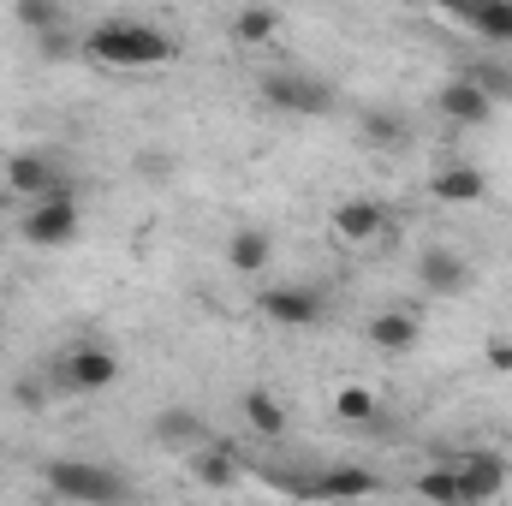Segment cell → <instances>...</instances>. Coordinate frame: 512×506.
I'll use <instances>...</instances> for the list:
<instances>
[{
    "mask_svg": "<svg viewBox=\"0 0 512 506\" xmlns=\"http://www.w3.org/2000/svg\"><path fill=\"white\" fill-rule=\"evenodd\" d=\"M84 54L102 60V66H167L179 48L167 30L155 24H137V18H102L90 36H84Z\"/></svg>",
    "mask_w": 512,
    "mask_h": 506,
    "instance_id": "obj_1",
    "label": "cell"
},
{
    "mask_svg": "<svg viewBox=\"0 0 512 506\" xmlns=\"http://www.w3.org/2000/svg\"><path fill=\"white\" fill-rule=\"evenodd\" d=\"M42 477H48V495H60V501H72V506H126L131 501L120 471L90 465V459H54Z\"/></svg>",
    "mask_w": 512,
    "mask_h": 506,
    "instance_id": "obj_2",
    "label": "cell"
},
{
    "mask_svg": "<svg viewBox=\"0 0 512 506\" xmlns=\"http://www.w3.org/2000/svg\"><path fill=\"white\" fill-rule=\"evenodd\" d=\"M256 96L274 108V114H298V120H322V114H334V84L328 78H316V72H298V66H286V72H268L262 84H256Z\"/></svg>",
    "mask_w": 512,
    "mask_h": 506,
    "instance_id": "obj_3",
    "label": "cell"
},
{
    "mask_svg": "<svg viewBox=\"0 0 512 506\" xmlns=\"http://www.w3.org/2000/svg\"><path fill=\"white\" fill-rule=\"evenodd\" d=\"M256 310H262L274 328H292V334H304V328H316V322L328 316V298H322L316 286H262Z\"/></svg>",
    "mask_w": 512,
    "mask_h": 506,
    "instance_id": "obj_4",
    "label": "cell"
},
{
    "mask_svg": "<svg viewBox=\"0 0 512 506\" xmlns=\"http://www.w3.org/2000/svg\"><path fill=\"white\" fill-rule=\"evenodd\" d=\"M120 381V358L108 346H72L60 358V387L66 393H108Z\"/></svg>",
    "mask_w": 512,
    "mask_h": 506,
    "instance_id": "obj_5",
    "label": "cell"
},
{
    "mask_svg": "<svg viewBox=\"0 0 512 506\" xmlns=\"http://www.w3.org/2000/svg\"><path fill=\"white\" fill-rule=\"evenodd\" d=\"M24 245H36V251H66L72 239H78V197L72 203H30V215H24Z\"/></svg>",
    "mask_w": 512,
    "mask_h": 506,
    "instance_id": "obj_6",
    "label": "cell"
},
{
    "mask_svg": "<svg viewBox=\"0 0 512 506\" xmlns=\"http://www.w3.org/2000/svg\"><path fill=\"white\" fill-rule=\"evenodd\" d=\"M447 465L459 477V501L465 506H483L507 489V459H495V453H465V459H447Z\"/></svg>",
    "mask_w": 512,
    "mask_h": 506,
    "instance_id": "obj_7",
    "label": "cell"
},
{
    "mask_svg": "<svg viewBox=\"0 0 512 506\" xmlns=\"http://www.w3.org/2000/svg\"><path fill=\"white\" fill-rule=\"evenodd\" d=\"M417 286L435 292V298H459L471 286V262L459 251H447V245H429V251L417 256Z\"/></svg>",
    "mask_w": 512,
    "mask_h": 506,
    "instance_id": "obj_8",
    "label": "cell"
},
{
    "mask_svg": "<svg viewBox=\"0 0 512 506\" xmlns=\"http://www.w3.org/2000/svg\"><path fill=\"white\" fill-rule=\"evenodd\" d=\"M435 108H441V120H447V126H465V131H477V126H489V120H495V102H489V96H483L471 78H453V84H441Z\"/></svg>",
    "mask_w": 512,
    "mask_h": 506,
    "instance_id": "obj_9",
    "label": "cell"
},
{
    "mask_svg": "<svg viewBox=\"0 0 512 506\" xmlns=\"http://www.w3.org/2000/svg\"><path fill=\"white\" fill-rule=\"evenodd\" d=\"M149 435H155V447H179V453L209 447V423H203L191 405H161L155 423H149Z\"/></svg>",
    "mask_w": 512,
    "mask_h": 506,
    "instance_id": "obj_10",
    "label": "cell"
},
{
    "mask_svg": "<svg viewBox=\"0 0 512 506\" xmlns=\"http://www.w3.org/2000/svg\"><path fill=\"white\" fill-rule=\"evenodd\" d=\"M459 24H471L489 48H512V0H477V6H453Z\"/></svg>",
    "mask_w": 512,
    "mask_h": 506,
    "instance_id": "obj_11",
    "label": "cell"
},
{
    "mask_svg": "<svg viewBox=\"0 0 512 506\" xmlns=\"http://www.w3.org/2000/svg\"><path fill=\"white\" fill-rule=\"evenodd\" d=\"M334 233L352 239V245H370V239H382L387 233V209L382 203H370V197H352V203L334 209Z\"/></svg>",
    "mask_w": 512,
    "mask_h": 506,
    "instance_id": "obj_12",
    "label": "cell"
},
{
    "mask_svg": "<svg viewBox=\"0 0 512 506\" xmlns=\"http://www.w3.org/2000/svg\"><path fill=\"white\" fill-rule=\"evenodd\" d=\"M316 495L334 506H358L376 495V477L364 465H334V471H316Z\"/></svg>",
    "mask_w": 512,
    "mask_h": 506,
    "instance_id": "obj_13",
    "label": "cell"
},
{
    "mask_svg": "<svg viewBox=\"0 0 512 506\" xmlns=\"http://www.w3.org/2000/svg\"><path fill=\"white\" fill-rule=\"evenodd\" d=\"M364 340H370L376 352H411V346H417V316H411V310H376L370 328H364Z\"/></svg>",
    "mask_w": 512,
    "mask_h": 506,
    "instance_id": "obj_14",
    "label": "cell"
},
{
    "mask_svg": "<svg viewBox=\"0 0 512 506\" xmlns=\"http://www.w3.org/2000/svg\"><path fill=\"white\" fill-rule=\"evenodd\" d=\"M483 191H489V179H483V167H465V161H453V167H441L435 173V197L441 203H483Z\"/></svg>",
    "mask_w": 512,
    "mask_h": 506,
    "instance_id": "obj_15",
    "label": "cell"
},
{
    "mask_svg": "<svg viewBox=\"0 0 512 506\" xmlns=\"http://www.w3.org/2000/svg\"><path fill=\"white\" fill-rule=\"evenodd\" d=\"M358 131H364V143L370 149H405V137H411V120L399 114V108H364V120H358Z\"/></svg>",
    "mask_w": 512,
    "mask_h": 506,
    "instance_id": "obj_16",
    "label": "cell"
},
{
    "mask_svg": "<svg viewBox=\"0 0 512 506\" xmlns=\"http://www.w3.org/2000/svg\"><path fill=\"white\" fill-rule=\"evenodd\" d=\"M191 477H197L203 489H233V483H239V459H233L227 447H215V441H209V447H197V453H191Z\"/></svg>",
    "mask_w": 512,
    "mask_h": 506,
    "instance_id": "obj_17",
    "label": "cell"
},
{
    "mask_svg": "<svg viewBox=\"0 0 512 506\" xmlns=\"http://www.w3.org/2000/svg\"><path fill=\"white\" fill-rule=\"evenodd\" d=\"M465 78H471L489 102H507V108H512V60H507V54H477Z\"/></svg>",
    "mask_w": 512,
    "mask_h": 506,
    "instance_id": "obj_18",
    "label": "cell"
},
{
    "mask_svg": "<svg viewBox=\"0 0 512 506\" xmlns=\"http://www.w3.org/2000/svg\"><path fill=\"white\" fill-rule=\"evenodd\" d=\"M268 256H274V245H268V233H262V227H239V233L227 239V262H233L239 274H262V268H268Z\"/></svg>",
    "mask_w": 512,
    "mask_h": 506,
    "instance_id": "obj_19",
    "label": "cell"
},
{
    "mask_svg": "<svg viewBox=\"0 0 512 506\" xmlns=\"http://www.w3.org/2000/svg\"><path fill=\"white\" fill-rule=\"evenodd\" d=\"M274 30H280V12H274V6H245V12H233V42H239V48L274 42Z\"/></svg>",
    "mask_w": 512,
    "mask_h": 506,
    "instance_id": "obj_20",
    "label": "cell"
},
{
    "mask_svg": "<svg viewBox=\"0 0 512 506\" xmlns=\"http://www.w3.org/2000/svg\"><path fill=\"white\" fill-rule=\"evenodd\" d=\"M12 18H18L30 36H60V30H66V6H60V0H18Z\"/></svg>",
    "mask_w": 512,
    "mask_h": 506,
    "instance_id": "obj_21",
    "label": "cell"
},
{
    "mask_svg": "<svg viewBox=\"0 0 512 506\" xmlns=\"http://www.w3.org/2000/svg\"><path fill=\"white\" fill-rule=\"evenodd\" d=\"M245 423H251L256 435H280V429H286V405H280L268 387H251V393H245Z\"/></svg>",
    "mask_w": 512,
    "mask_h": 506,
    "instance_id": "obj_22",
    "label": "cell"
},
{
    "mask_svg": "<svg viewBox=\"0 0 512 506\" xmlns=\"http://www.w3.org/2000/svg\"><path fill=\"white\" fill-rule=\"evenodd\" d=\"M417 495L429 506H465L459 501V477H453V465H429L423 477H417Z\"/></svg>",
    "mask_w": 512,
    "mask_h": 506,
    "instance_id": "obj_23",
    "label": "cell"
},
{
    "mask_svg": "<svg viewBox=\"0 0 512 506\" xmlns=\"http://www.w3.org/2000/svg\"><path fill=\"white\" fill-rule=\"evenodd\" d=\"M334 411L346 417V423H358V429H370L382 411H376V393H364V387H340V399H334Z\"/></svg>",
    "mask_w": 512,
    "mask_h": 506,
    "instance_id": "obj_24",
    "label": "cell"
},
{
    "mask_svg": "<svg viewBox=\"0 0 512 506\" xmlns=\"http://www.w3.org/2000/svg\"><path fill=\"white\" fill-rule=\"evenodd\" d=\"M274 489H286V495H298V501H322L316 495V471H262Z\"/></svg>",
    "mask_w": 512,
    "mask_h": 506,
    "instance_id": "obj_25",
    "label": "cell"
},
{
    "mask_svg": "<svg viewBox=\"0 0 512 506\" xmlns=\"http://www.w3.org/2000/svg\"><path fill=\"white\" fill-rule=\"evenodd\" d=\"M489 364H495V370H512V340H495V346H489Z\"/></svg>",
    "mask_w": 512,
    "mask_h": 506,
    "instance_id": "obj_26",
    "label": "cell"
},
{
    "mask_svg": "<svg viewBox=\"0 0 512 506\" xmlns=\"http://www.w3.org/2000/svg\"><path fill=\"white\" fill-rule=\"evenodd\" d=\"M0 191H6V155H0Z\"/></svg>",
    "mask_w": 512,
    "mask_h": 506,
    "instance_id": "obj_27",
    "label": "cell"
},
{
    "mask_svg": "<svg viewBox=\"0 0 512 506\" xmlns=\"http://www.w3.org/2000/svg\"><path fill=\"white\" fill-rule=\"evenodd\" d=\"M358 506H364V501H358Z\"/></svg>",
    "mask_w": 512,
    "mask_h": 506,
    "instance_id": "obj_28",
    "label": "cell"
}]
</instances>
